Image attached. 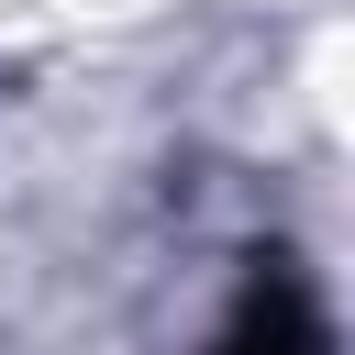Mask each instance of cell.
<instances>
[{"mask_svg":"<svg viewBox=\"0 0 355 355\" xmlns=\"http://www.w3.org/2000/svg\"><path fill=\"white\" fill-rule=\"evenodd\" d=\"M211 355H333V311H322V288H311V266L288 244L244 255V288H233Z\"/></svg>","mask_w":355,"mask_h":355,"instance_id":"cell-1","label":"cell"}]
</instances>
